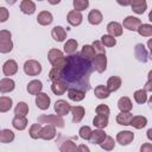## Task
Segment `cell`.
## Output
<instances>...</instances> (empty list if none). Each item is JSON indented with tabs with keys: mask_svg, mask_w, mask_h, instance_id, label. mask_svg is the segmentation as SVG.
Segmentation results:
<instances>
[{
	"mask_svg": "<svg viewBox=\"0 0 152 152\" xmlns=\"http://www.w3.org/2000/svg\"><path fill=\"white\" fill-rule=\"evenodd\" d=\"M93 69L91 61L75 52L65 58V63L61 68L59 80H62L68 88H76L87 93L90 89V75Z\"/></svg>",
	"mask_w": 152,
	"mask_h": 152,
	"instance_id": "obj_1",
	"label": "cell"
},
{
	"mask_svg": "<svg viewBox=\"0 0 152 152\" xmlns=\"http://www.w3.org/2000/svg\"><path fill=\"white\" fill-rule=\"evenodd\" d=\"M48 58H49V62L51 63L52 66H58V68H62L65 63V57L63 55V52L58 49H51L49 50V53H48Z\"/></svg>",
	"mask_w": 152,
	"mask_h": 152,
	"instance_id": "obj_2",
	"label": "cell"
},
{
	"mask_svg": "<svg viewBox=\"0 0 152 152\" xmlns=\"http://www.w3.org/2000/svg\"><path fill=\"white\" fill-rule=\"evenodd\" d=\"M38 122L39 124H49V125H53L55 127H59V128H63L64 127V120L61 115H40L38 116Z\"/></svg>",
	"mask_w": 152,
	"mask_h": 152,
	"instance_id": "obj_3",
	"label": "cell"
},
{
	"mask_svg": "<svg viewBox=\"0 0 152 152\" xmlns=\"http://www.w3.org/2000/svg\"><path fill=\"white\" fill-rule=\"evenodd\" d=\"M24 72L28 76H37L42 72V65L36 59H27L24 63Z\"/></svg>",
	"mask_w": 152,
	"mask_h": 152,
	"instance_id": "obj_4",
	"label": "cell"
},
{
	"mask_svg": "<svg viewBox=\"0 0 152 152\" xmlns=\"http://www.w3.org/2000/svg\"><path fill=\"white\" fill-rule=\"evenodd\" d=\"M93 66L97 72H103L107 69V57L106 53H97L93 58Z\"/></svg>",
	"mask_w": 152,
	"mask_h": 152,
	"instance_id": "obj_5",
	"label": "cell"
},
{
	"mask_svg": "<svg viewBox=\"0 0 152 152\" xmlns=\"http://www.w3.org/2000/svg\"><path fill=\"white\" fill-rule=\"evenodd\" d=\"M50 102H51V100H50V96L48 94L40 91L36 95V104L39 109H42V110L48 109L50 107Z\"/></svg>",
	"mask_w": 152,
	"mask_h": 152,
	"instance_id": "obj_6",
	"label": "cell"
},
{
	"mask_svg": "<svg viewBox=\"0 0 152 152\" xmlns=\"http://www.w3.org/2000/svg\"><path fill=\"white\" fill-rule=\"evenodd\" d=\"M133 139H134V133L131 131H121L116 134V141L122 146L131 144Z\"/></svg>",
	"mask_w": 152,
	"mask_h": 152,
	"instance_id": "obj_7",
	"label": "cell"
},
{
	"mask_svg": "<svg viewBox=\"0 0 152 152\" xmlns=\"http://www.w3.org/2000/svg\"><path fill=\"white\" fill-rule=\"evenodd\" d=\"M141 24L140 19L137 18V17H133V15H128L124 19V23H122V26L125 28H127L128 31H137V28L139 27V25Z\"/></svg>",
	"mask_w": 152,
	"mask_h": 152,
	"instance_id": "obj_8",
	"label": "cell"
},
{
	"mask_svg": "<svg viewBox=\"0 0 152 152\" xmlns=\"http://www.w3.org/2000/svg\"><path fill=\"white\" fill-rule=\"evenodd\" d=\"M53 109H55V112H56L57 115L63 116V115L69 114V112H70V109H71V106H70L65 100H58V101H56Z\"/></svg>",
	"mask_w": 152,
	"mask_h": 152,
	"instance_id": "obj_9",
	"label": "cell"
},
{
	"mask_svg": "<svg viewBox=\"0 0 152 152\" xmlns=\"http://www.w3.org/2000/svg\"><path fill=\"white\" fill-rule=\"evenodd\" d=\"M55 137H56V127L53 125L46 124L44 127H42L40 135H39L40 139H43V140H51Z\"/></svg>",
	"mask_w": 152,
	"mask_h": 152,
	"instance_id": "obj_10",
	"label": "cell"
},
{
	"mask_svg": "<svg viewBox=\"0 0 152 152\" xmlns=\"http://www.w3.org/2000/svg\"><path fill=\"white\" fill-rule=\"evenodd\" d=\"M18 71V64L14 59H8L2 65V72L5 76H13Z\"/></svg>",
	"mask_w": 152,
	"mask_h": 152,
	"instance_id": "obj_11",
	"label": "cell"
},
{
	"mask_svg": "<svg viewBox=\"0 0 152 152\" xmlns=\"http://www.w3.org/2000/svg\"><path fill=\"white\" fill-rule=\"evenodd\" d=\"M82 19H83L82 13L80 11H76V10L70 11L66 15V20L71 26H78L82 23Z\"/></svg>",
	"mask_w": 152,
	"mask_h": 152,
	"instance_id": "obj_12",
	"label": "cell"
},
{
	"mask_svg": "<svg viewBox=\"0 0 152 152\" xmlns=\"http://www.w3.org/2000/svg\"><path fill=\"white\" fill-rule=\"evenodd\" d=\"M106 133H104V131L102 129V128H97V129H95V131H91V134H90V137H89V140H90V142L91 144H94V145H100L102 141H103V139L106 138Z\"/></svg>",
	"mask_w": 152,
	"mask_h": 152,
	"instance_id": "obj_13",
	"label": "cell"
},
{
	"mask_svg": "<svg viewBox=\"0 0 152 152\" xmlns=\"http://www.w3.org/2000/svg\"><path fill=\"white\" fill-rule=\"evenodd\" d=\"M107 32L113 37H119L122 34V25L118 21H110L107 25Z\"/></svg>",
	"mask_w": 152,
	"mask_h": 152,
	"instance_id": "obj_14",
	"label": "cell"
},
{
	"mask_svg": "<svg viewBox=\"0 0 152 152\" xmlns=\"http://www.w3.org/2000/svg\"><path fill=\"white\" fill-rule=\"evenodd\" d=\"M51 90L55 95H63L68 90V86L62 80H56V81H52Z\"/></svg>",
	"mask_w": 152,
	"mask_h": 152,
	"instance_id": "obj_15",
	"label": "cell"
},
{
	"mask_svg": "<svg viewBox=\"0 0 152 152\" xmlns=\"http://www.w3.org/2000/svg\"><path fill=\"white\" fill-rule=\"evenodd\" d=\"M52 20H53V17H52V14H51L49 11H42V12H39L38 15H37V21H38V24L42 25V26L50 25V24L52 23Z\"/></svg>",
	"mask_w": 152,
	"mask_h": 152,
	"instance_id": "obj_16",
	"label": "cell"
},
{
	"mask_svg": "<svg viewBox=\"0 0 152 152\" xmlns=\"http://www.w3.org/2000/svg\"><path fill=\"white\" fill-rule=\"evenodd\" d=\"M84 96H86V91L81 89H76V88H68V97L71 101L80 102L84 99Z\"/></svg>",
	"mask_w": 152,
	"mask_h": 152,
	"instance_id": "obj_17",
	"label": "cell"
},
{
	"mask_svg": "<svg viewBox=\"0 0 152 152\" xmlns=\"http://www.w3.org/2000/svg\"><path fill=\"white\" fill-rule=\"evenodd\" d=\"M71 114H72V122L74 124H78L80 121H82V119L84 118L86 110L82 106H74L70 109Z\"/></svg>",
	"mask_w": 152,
	"mask_h": 152,
	"instance_id": "obj_18",
	"label": "cell"
},
{
	"mask_svg": "<svg viewBox=\"0 0 152 152\" xmlns=\"http://www.w3.org/2000/svg\"><path fill=\"white\" fill-rule=\"evenodd\" d=\"M14 88H15V82H14L12 78L6 77V78L0 80V93H2V94L10 93V91H12Z\"/></svg>",
	"mask_w": 152,
	"mask_h": 152,
	"instance_id": "obj_19",
	"label": "cell"
},
{
	"mask_svg": "<svg viewBox=\"0 0 152 152\" xmlns=\"http://www.w3.org/2000/svg\"><path fill=\"white\" fill-rule=\"evenodd\" d=\"M134 53H135L137 59L140 61V62H142V63H145L148 59V51L145 49V46L142 44H137L135 45Z\"/></svg>",
	"mask_w": 152,
	"mask_h": 152,
	"instance_id": "obj_20",
	"label": "cell"
},
{
	"mask_svg": "<svg viewBox=\"0 0 152 152\" xmlns=\"http://www.w3.org/2000/svg\"><path fill=\"white\" fill-rule=\"evenodd\" d=\"M132 11L137 14H142L147 10L146 0H131Z\"/></svg>",
	"mask_w": 152,
	"mask_h": 152,
	"instance_id": "obj_21",
	"label": "cell"
},
{
	"mask_svg": "<svg viewBox=\"0 0 152 152\" xmlns=\"http://www.w3.org/2000/svg\"><path fill=\"white\" fill-rule=\"evenodd\" d=\"M26 89H27L28 94H31V95H37L38 93L42 91V89H43V83H42L39 80H32V81L28 82Z\"/></svg>",
	"mask_w": 152,
	"mask_h": 152,
	"instance_id": "obj_22",
	"label": "cell"
},
{
	"mask_svg": "<svg viewBox=\"0 0 152 152\" xmlns=\"http://www.w3.org/2000/svg\"><path fill=\"white\" fill-rule=\"evenodd\" d=\"M102 19H103V17H102V13L99 11V10H91L90 12H89V14H88V21L91 24V25H99V24H101L102 23Z\"/></svg>",
	"mask_w": 152,
	"mask_h": 152,
	"instance_id": "obj_23",
	"label": "cell"
},
{
	"mask_svg": "<svg viewBox=\"0 0 152 152\" xmlns=\"http://www.w3.org/2000/svg\"><path fill=\"white\" fill-rule=\"evenodd\" d=\"M118 107H119L120 112H125V113H126V112H131V110H132L133 104H132V101H131L129 97L122 96V97H120L119 101H118Z\"/></svg>",
	"mask_w": 152,
	"mask_h": 152,
	"instance_id": "obj_24",
	"label": "cell"
},
{
	"mask_svg": "<svg viewBox=\"0 0 152 152\" xmlns=\"http://www.w3.org/2000/svg\"><path fill=\"white\" fill-rule=\"evenodd\" d=\"M129 125L137 129H141L147 125V119L142 115H135V116H132Z\"/></svg>",
	"mask_w": 152,
	"mask_h": 152,
	"instance_id": "obj_25",
	"label": "cell"
},
{
	"mask_svg": "<svg viewBox=\"0 0 152 152\" xmlns=\"http://www.w3.org/2000/svg\"><path fill=\"white\" fill-rule=\"evenodd\" d=\"M51 36L56 42H63L66 38V31L62 26H55L51 31Z\"/></svg>",
	"mask_w": 152,
	"mask_h": 152,
	"instance_id": "obj_26",
	"label": "cell"
},
{
	"mask_svg": "<svg viewBox=\"0 0 152 152\" xmlns=\"http://www.w3.org/2000/svg\"><path fill=\"white\" fill-rule=\"evenodd\" d=\"M120 86H121V78L119 76H112L108 78L106 87L110 93H113V91H116L120 88Z\"/></svg>",
	"mask_w": 152,
	"mask_h": 152,
	"instance_id": "obj_27",
	"label": "cell"
},
{
	"mask_svg": "<svg viewBox=\"0 0 152 152\" xmlns=\"http://www.w3.org/2000/svg\"><path fill=\"white\" fill-rule=\"evenodd\" d=\"M27 124L26 116H14L12 120V126L18 131H24L27 127Z\"/></svg>",
	"mask_w": 152,
	"mask_h": 152,
	"instance_id": "obj_28",
	"label": "cell"
},
{
	"mask_svg": "<svg viewBox=\"0 0 152 152\" xmlns=\"http://www.w3.org/2000/svg\"><path fill=\"white\" fill-rule=\"evenodd\" d=\"M20 11L25 14H32L36 11V4L32 0H23L20 4Z\"/></svg>",
	"mask_w": 152,
	"mask_h": 152,
	"instance_id": "obj_29",
	"label": "cell"
},
{
	"mask_svg": "<svg viewBox=\"0 0 152 152\" xmlns=\"http://www.w3.org/2000/svg\"><path fill=\"white\" fill-rule=\"evenodd\" d=\"M133 114H131L129 112H121L120 114L116 115V122L119 125H122V126H128L129 122H131V119H132Z\"/></svg>",
	"mask_w": 152,
	"mask_h": 152,
	"instance_id": "obj_30",
	"label": "cell"
},
{
	"mask_svg": "<svg viewBox=\"0 0 152 152\" xmlns=\"http://www.w3.org/2000/svg\"><path fill=\"white\" fill-rule=\"evenodd\" d=\"M94 94H95V96H96L97 99H107V97L109 96L110 91L107 89L106 86H103V84H99V86L95 87V89H94Z\"/></svg>",
	"mask_w": 152,
	"mask_h": 152,
	"instance_id": "obj_31",
	"label": "cell"
},
{
	"mask_svg": "<svg viewBox=\"0 0 152 152\" xmlns=\"http://www.w3.org/2000/svg\"><path fill=\"white\" fill-rule=\"evenodd\" d=\"M93 125L97 128H106L108 126V116L106 115H100L97 114L94 119H93Z\"/></svg>",
	"mask_w": 152,
	"mask_h": 152,
	"instance_id": "obj_32",
	"label": "cell"
},
{
	"mask_svg": "<svg viewBox=\"0 0 152 152\" xmlns=\"http://www.w3.org/2000/svg\"><path fill=\"white\" fill-rule=\"evenodd\" d=\"M12 99L8 96H0V113H6L12 108Z\"/></svg>",
	"mask_w": 152,
	"mask_h": 152,
	"instance_id": "obj_33",
	"label": "cell"
},
{
	"mask_svg": "<svg viewBox=\"0 0 152 152\" xmlns=\"http://www.w3.org/2000/svg\"><path fill=\"white\" fill-rule=\"evenodd\" d=\"M77 46H78V43H77V40H75V39H69V40H66V43L64 44V52L66 53V55H72V53H75L76 51H77Z\"/></svg>",
	"mask_w": 152,
	"mask_h": 152,
	"instance_id": "obj_34",
	"label": "cell"
},
{
	"mask_svg": "<svg viewBox=\"0 0 152 152\" xmlns=\"http://www.w3.org/2000/svg\"><path fill=\"white\" fill-rule=\"evenodd\" d=\"M14 140V133L11 129H2L0 132V142L8 144Z\"/></svg>",
	"mask_w": 152,
	"mask_h": 152,
	"instance_id": "obj_35",
	"label": "cell"
},
{
	"mask_svg": "<svg viewBox=\"0 0 152 152\" xmlns=\"http://www.w3.org/2000/svg\"><path fill=\"white\" fill-rule=\"evenodd\" d=\"M80 53H81L82 57H84V58L88 59V61H93V58H94V56H95V51H94L93 46H91V45H88V44L83 45V48H82V50H81Z\"/></svg>",
	"mask_w": 152,
	"mask_h": 152,
	"instance_id": "obj_36",
	"label": "cell"
},
{
	"mask_svg": "<svg viewBox=\"0 0 152 152\" xmlns=\"http://www.w3.org/2000/svg\"><path fill=\"white\" fill-rule=\"evenodd\" d=\"M137 32L142 37H151L152 36V25L150 24H140L137 28Z\"/></svg>",
	"mask_w": 152,
	"mask_h": 152,
	"instance_id": "obj_37",
	"label": "cell"
},
{
	"mask_svg": "<svg viewBox=\"0 0 152 152\" xmlns=\"http://www.w3.org/2000/svg\"><path fill=\"white\" fill-rule=\"evenodd\" d=\"M133 96H134V100H135L137 103L142 104V103H145L147 101V91L145 89H138V90H135Z\"/></svg>",
	"mask_w": 152,
	"mask_h": 152,
	"instance_id": "obj_38",
	"label": "cell"
},
{
	"mask_svg": "<svg viewBox=\"0 0 152 152\" xmlns=\"http://www.w3.org/2000/svg\"><path fill=\"white\" fill-rule=\"evenodd\" d=\"M27 113H28V106L25 102H18V104L14 108L15 116H26Z\"/></svg>",
	"mask_w": 152,
	"mask_h": 152,
	"instance_id": "obj_39",
	"label": "cell"
},
{
	"mask_svg": "<svg viewBox=\"0 0 152 152\" xmlns=\"http://www.w3.org/2000/svg\"><path fill=\"white\" fill-rule=\"evenodd\" d=\"M100 146H101V148H103V150H106V151H110V150H113L114 146H115V140H114L112 137L106 135V138H104L103 141L100 144Z\"/></svg>",
	"mask_w": 152,
	"mask_h": 152,
	"instance_id": "obj_40",
	"label": "cell"
},
{
	"mask_svg": "<svg viewBox=\"0 0 152 152\" xmlns=\"http://www.w3.org/2000/svg\"><path fill=\"white\" fill-rule=\"evenodd\" d=\"M59 150L62 152H75V151H77V146L72 140H66L61 145Z\"/></svg>",
	"mask_w": 152,
	"mask_h": 152,
	"instance_id": "obj_41",
	"label": "cell"
},
{
	"mask_svg": "<svg viewBox=\"0 0 152 152\" xmlns=\"http://www.w3.org/2000/svg\"><path fill=\"white\" fill-rule=\"evenodd\" d=\"M101 43L103 44V46L112 48V46L116 45V39H115V37H113L110 34H103L101 37Z\"/></svg>",
	"mask_w": 152,
	"mask_h": 152,
	"instance_id": "obj_42",
	"label": "cell"
},
{
	"mask_svg": "<svg viewBox=\"0 0 152 152\" xmlns=\"http://www.w3.org/2000/svg\"><path fill=\"white\" fill-rule=\"evenodd\" d=\"M40 129H42V124L37 122V124H33L31 127H30V131H28V134L32 139H38L39 135H40Z\"/></svg>",
	"mask_w": 152,
	"mask_h": 152,
	"instance_id": "obj_43",
	"label": "cell"
},
{
	"mask_svg": "<svg viewBox=\"0 0 152 152\" xmlns=\"http://www.w3.org/2000/svg\"><path fill=\"white\" fill-rule=\"evenodd\" d=\"M13 49V43L11 39L7 40H0V52L1 53H8Z\"/></svg>",
	"mask_w": 152,
	"mask_h": 152,
	"instance_id": "obj_44",
	"label": "cell"
},
{
	"mask_svg": "<svg viewBox=\"0 0 152 152\" xmlns=\"http://www.w3.org/2000/svg\"><path fill=\"white\" fill-rule=\"evenodd\" d=\"M72 5H74V10L76 11H84L88 8L89 6V0H74L72 1Z\"/></svg>",
	"mask_w": 152,
	"mask_h": 152,
	"instance_id": "obj_45",
	"label": "cell"
},
{
	"mask_svg": "<svg viewBox=\"0 0 152 152\" xmlns=\"http://www.w3.org/2000/svg\"><path fill=\"white\" fill-rule=\"evenodd\" d=\"M78 133H80V138H82L84 140H89V137L91 134V128L89 126H82L80 128Z\"/></svg>",
	"mask_w": 152,
	"mask_h": 152,
	"instance_id": "obj_46",
	"label": "cell"
},
{
	"mask_svg": "<svg viewBox=\"0 0 152 152\" xmlns=\"http://www.w3.org/2000/svg\"><path fill=\"white\" fill-rule=\"evenodd\" d=\"M91 46H93V49H94L95 52H97V53H106L104 46L101 43V40H94L93 44H91Z\"/></svg>",
	"mask_w": 152,
	"mask_h": 152,
	"instance_id": "obj_47",
	"label": "cell"
},
{
	"mask_svg": "<svg viewBox=\"0 0 152 152\" xmlns=\"http://www.w3.org/2000/svg\"><path fill=\"white\" fill-rule=\"evenodd\" d=\"M96 113L100 114V115H106V116H109V113H110V109L107 104H99L96 107Z\"/></svg>",
	"mask_w": 152,
	"mask_h": 152,
	"instance_id": "obj_48",
	"label": "cell"
},
{
	"mask_svg": "<svg viewBox=\"0 0 152 152\" xmlns=\"http://www.w3.org/2000/svg\"><path fill=\"white\" fill-rule=\"evenodd\" d=\"M10 17L8 10L6 7H0V23H5Z\"/></svg>",
	"mask_w": 152,
	"mask_h": 152,
	"instance_id": "obj_49",
	"label": "cell"
},
{
	"mask_svg": "<svg viewBox=\"0 0 152 152\" xmlns=\"http://www.w3.org/2000/svg\"><path fill=\"white\" fill-rule=\"evenodd\" d=\"M11 32L7 31V30H1L0 31V40H7V39H11Z\"/></svg>",
	"mask_w": 152,
	"mask_h": 152,
	"instance_id": "obj_50",
	"label": "cell"
},
{
	"mask_svg": "<svg viewBox=\"0 0 152 152\" xmlns=\"http://www.w3.org/2000/svg\"><path fill=\"white\" fill-rule=\"evenodd\" d=\"M151 75H152V71H150L148 72V81L146 82V84H145V90L146 91H152V82H151Z\"/></svg>",
	"mask_w": 152,
	"mask_h": 152,
	"instance_id": "obj_51",
	"label": "cell"
},
{
	"mask_svg": "<svg viewBox=\"0 0 152 152\" xmlns=\"http://www.w3.org/2000/svg\"><path fill=\"white\" fill-rule=\"evenodd\" d=\"M140 151H141V152H151V151H152V144H150V142L144 144V145L141 146Z\"/></svg>",
	"mask_w": 152,
	"mask_h": 152,
	"instance_id": "obj_52",
	"label": "cell"
},
{
	"mask_svg": "<svg viewBox=\"0 0 152 152\" xmlns=\"http://www.w3.org/2000/svg\"><path fill=\"white\" fill-rule=\"evenodd\" d=\"M77 151H82V152H89L90 150H89V147L88 146H86V145H80V146H77Z\"/></svg>",
	"mask_w": 152,
	"mask_h": 152,
	"instance_id": "obj_53",
	"label": "cell"
},
{
	"mask_svg": "<svg viewBox=\"0 0 152 152\" xmlns=\"http://www.w3.org/2000/svg\"><path fill=\"white\" fill-rule=\"evenodd\" d=\"M116 2L121 6H129L131 5V0H116Z\"/></svg>",
	"mask_w": 152,
	"mask_h": 152,
	"instance_id": "obj_54",
	"label": "cell"
},
{
	"mask_svg": "<svg viewBox=\"0 0 152 152\" xmlns=\"http://www.w3.org/2000/svg\"><path fill=\"white\" fill-rule=\"evenodd\" d=\"M48 1H49V4H51V5H57V4L61 2V0H48Z\"/></svg>",
	"mask_w": 152,
	"mask_h": 152,
	"instance_id": "obj_55",
	"label": "cell"
},
{
	"mask_svg": "<svg viewBox=\"0 0 152 152\" xmlns=\"http://www.w3.org/2000/svg\"><path fill=\"white\" fill-rule=\"evenodd\" d=\"M151 133H152V128H150V129L147 131V138H148V140H152V135H151Z\"/></svg>",
	"mask_w": 152,
	"mask_h": 152,
	"instance_id": "obj_56",
	"label": "cell"
},
{
	"mask_svg": "<svg viewBox=\"0 0 152 152\" xmlns=\"http://www.w3.org/2000/svg\"><path fill=\"white\" fill-rule=\"evenodd\" d=\"M6 2H7L8 5H14V4L17 2V0H6Z\"/></svg>",
	"mask_w": 152,
	"mask_h": 152,
	"instance_id": "obj_57",
	"label": "cell"
},
{
	"mask_svg": "<svg viewBox=\"0 0 152 152\" xmlns=\"http://www.w3.org/2000/svg\"><path fill=\"white\" fill-rule=\"evenodd\" d=\"M38 1H42V0H38Z\"/></svg>",
	"mask_w": 152,
	"mask_h": 152,
	"instance_id": "obj_58",
	"label": "cell"
},
{
	"mask_svg": "<svg viewBox=\"0 0 152 152\" xmlns=\"http://www.w3.org/2000/svg\"><path fill=\"white\" fill-rule=\"evenodd\" d=\"M0 132H1V129H0Z\"/></svg>",
	"mask_w": 152,
	"mask_h": 152,
	"instance_id": "obj_59",
	"label": "cell"
}]
</instances>
